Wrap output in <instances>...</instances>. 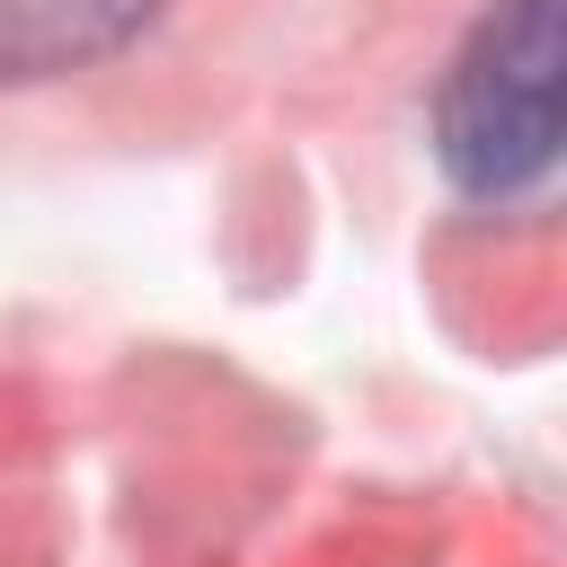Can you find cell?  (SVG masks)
Instances as JSON below:
<instances>
[{
    "instance_id": "cell-2",
    "label": "cell",
    "mask_w": 567,
    "mask_h": 567,
    "mask_svg": "<svg viewBox=\"0 0 567 567\" xmlns=\"http://www.w3.org/2000/svg\"><path fill=\"white\" fill-rule=\"evenodd\" d=\"M168 0H0V80H62L124 53Z\"/></svg>"
},
{
    "instance_id": "cell-1",
    "label": "cell",
    "mask_w": 567,
    "mask_h": 567,
    "mask_svg": "<svg viewBox=\"0 0 567 567\" xmlns=\"http://www.w3.org/2000/svg\"><path fill=\"white\" fill-rule=\"evenodd\" d=\"M434 151L461 195L514 204L558 159V0H496L434 89Z\"/></svg>"
}]
</instances>
